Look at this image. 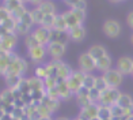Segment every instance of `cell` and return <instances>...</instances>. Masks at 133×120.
<instances>
[{"instance_id":"obj_1","label":"cell","mask_w":133,"mask_h":120,"mask_svg":"<svg viewBox=\"0 0 133 120\" xmlns=\"http://www.w3.org/2000/svg\"><path fill=\"white\" fill-rule=\"evenodd\" d=\"M27 71V63L25 59H22L19 56H16L14 60H11V63L8 64L7 70L4 73V76L8 75H23Z\"/></svg>"},{"instance_id":"obj_2","label":"cell","mask_w":133,"mask_h":120,"mask_svg":"<svg viewBox=\"0 0 133 120\" xmlns=\"http://www.w3.org/2000/svg\"><path fill=\"white\" fill-rule=\"evenodd\" d=\"M103 33L109 38H117L122 33V26L117 19H106L103 22Z\"/></svg>"},{"instance_id":"obj_3","label":"cell","mask_w":133,"mask_h":120,"mask_svg":"<svg viewBox=\"0 0 133 120\" xmlns=\"http://www.w3.org/2000/svg\"><path fill=\"white\" fill-rule=\"evenodd\" d=\"M119 94H121V92L118 90V87H109L105 92H102L98 104L109 105V106L113 105V104H117V100L119 97Z\"/></svg>"},{"instance_id":"obj_4","label":"cell","mask_w":133,"mask_h":120,"mask_svg":"<svg viewBox=\"0 0 133 120\" xmlns=\"http://www.w3.org/2000/svg\"><path fill=\"white\" fill-rule=\"evenodd\" d=\"M84 75H86V73H83L82 70H79V71H74L72 75L68 78V79H66V82H68V85H69L71 92L74 93V94H76L80 90V87L83 86Z\"/></svg>"},{"instance_id":"obj_5","label":"cell","mask_w":133,"mask_h":120,"mask_svg":"<svg viewBox=\"0 0 133 120\" xmlns=\"http://www.w3.org/2000/svg\"><path fill=\"white\" fill-rule=\"evenodd\" d=\"M27 55H29L30 60H33V62L37 63V64H41V63H44V60L48 55V48H46V45L39 44L37 46L31 48V49H29Z\"/></svg>"},{"instance_id":"obj_6","label":"cell","mask_w":133,"mask_h":120,"mask_svg":"<svg viewBox=\"0 0 133 120\" xmlns=\"http://www.w3.org/2000/svg\"><path fill=\"white\" fill-rule=\"evenodd\" d=\"M103 76L107 82V85L110 87H118L121 83H122V79H124V75L119 73L117 68H110L103 73Z\"/></svg>"},{"instance_id":"obj_7","label":"cell","mask_w":133,"mask_h":120,"mask_svg":"<svg viewBox=\"0 0 133 120\" xmlns=\"http://www.w3.org/2000/svg\"><path fill=\"white\" fill-rule=\"evenodd\" d=\"M79 68L83 73H91L96 68V60L88 52H84L79 56Z\"/></svg>"},{"instance_id":"obj_8","label":"cell","mask_w":133,"mask_h":120,"mask_svg":"<svg viewBox=\"0 0 133 120\" xmlns=\"http://www.w3.org/2000/svg\"><path fill=\"white\" fill-rule=\"evenodd\" d=\"M18 44V34L16 33H8L0 37V49L7 51V52H14V48Z\"/></svg>"},{"instance_id":"obj_9","label":"cell","mask_w":133,"mask_h":120,"mask_svg":"<svg viewBox=\"0 0 133 120\" xmlns=\"http://www.w3.org/2000/svg\"><path fill=\"white\" fill-rule=\"evenodd\" d=\"M116 68L122 75H132L133 74V57L130 56H122L117 60Z\"/></svg>"},{"instance_id":"obj_10","label":"cell","mask_w":133,"mask_h":120,"mask_svg":"<svg viewBox=\"0 0 133 120\" xmlns=\"http://www.w3.org/2000/svg\"><path fill=\"white\" fill-rule=\"evenodd\" d=\"M46 48H48V55H49L53 60H60L64 56L66 45L58 44V43H49L46 45Z\"/></svg>"},{"instance_id":"obj_11","label":"cell","mask_w":133,"mask_h":120,"mask_svg":"<svg viewBox=\"0 0 133 120\" xmlns=\"http://www.w3.org/2000/svg\"><path fill=\"white\" fill-rule=\"evenodd\" d=\"M31 34L37 38V41L41 45H48V44H49V41H50V29H48L45 26L35 27Z\"/></svg>"},{"instance_id":"obj_12","label":"cell","mask_w":133,"mask_h":120,"mask_svg":"<svg viewBox=\"0 0 133 120\" xmlns=\"http://www.w3.org/2000/svg\"><path fill=\"white\" fill-rule=\"evenodd\" d=\"M69 40L71 38H69L68 32H63V30H57V29H50V41L49 43H58V44L66 45Z\"/></svg>"},{"instance_id":"obj_13","label":"cell","mask_w":133,"mask_h":120,"mask_svg":"<svg viewBox=\"0 0 133 120\" xmlns=\"http://www.w3.org/2000/svg\"><path fill=\"white\" fill-rule=\"evenodd\" d=\"M79 117L82 120H92V119H96V117H98V104L92 103L91 105H88L86 108H82Z\"/></svg>"},{"instance_id":"obj_14","label":"cell","mask_w":133,"mask_h":120,"mask_svg":"<svg viewBox=\"0 0 133 120\" xmlns=\"http://www.w3.org/2000/svg\"><path fill=\"white\" fill-rule=\"evenodd\" d=\"M57 90H58V94H60V100H69L72 97V93L68 82L61 79V78H57Z\"/></svg>"},{"instance_id":"obj_15","label":"cell","mask_w":133,"mask_h":120,"mask_svg":"<svg viewBox=\"0 0 133 120\" xmlns=\"http://www.w3.org/2000/svg\"><path fill=\"white\" fill-rule=\"evenodd\" d=\"M69 33V38L75 43H79V41H83L84 37H86V29H84L83 25H79L76 27H72L68 30Z\"/></svg>"},{"instance_id":"obj_16","label":"cell","mask_w":133,"mask_h":120,"mask_svg":"<svg viewBox=\"0 0 133 120\" xmlns=\"http://www.w3.org/2000/svg\"><path fill=\"white\" fill-rule=\"evenodd\" d=\"M56 62V64H57V67H58V76L57 78H61V79H64V81H66L68 78L72 75V73L74 71L71 70V67L66 63H64V62H61V60H54Z\"/></svg>"},{"instance_id":"obj_17","label":"cell","mask_w":133,"mask_h":120,"mask_svg":"<svg viewBox=\"0 0 133 120\" xmlns=\"http://www.w3.org/2000/svg\"><path fill=\"white\" fill-rule=\"evenodd\" d=\"M111 64H113V60H111V56L109 55V53H106L105 56L99 57L98 60H96V70L102 71V73H105V71L110 70L111 68Z\"/></svg>"},{"instance_id":"obj_18","label":"cell","mask_w":133,"mask_h":120,"mask_svg":"<svg viewBox=\"0 0 133 120\" xmlns=\"http://www.w3.org/2000/svg\"><path fill=\"white\" fill-rule=\"evenodd\" d=\"M10 63H11V52L0 49V75H4Z\"/></svg>"},{"instance_id":"obj_19","label":"cell","mask_w":133,"mask_h":120,"mask_svg":"<svg viewBox=\"0 0 133 120\" xmlns=\"http://www.w3.org/2000/svg\"><path fill=\"white\" fill-rule=\"evenodd\" d=\"M38 7L41 8V11L45 15H56V4H54L52 0H44Z\"/></svg>"},{"instance_id":"obj_20","label":"cell","mask_w":133,"mask_h":120,"mask_svg":"<svg viewBox=\"0 0 133 120\" xmlns=\"http://www.w3.org/2000/svg\"><path fill=\"white\" fill-rule=\"evenodd\" d=\"M90 55H91L95 60H98L99 57H102V56H105L106 53H107V51H106V48L103 46V45H99V44H96V45H92V46H90V49L87 51Z\"/></svg>"},{"instance_id":"obj_21","label":"cell","mask_w":133,"mask_h":120,"mask_svg":"<svg viewBox=\"0 0 133 120\" xmlns=\"http://www.w3.org/2000/svg\"><path fill=\"white\" fill-rule=\"evenodd\" d=\"M64 18H65V22H66V26H68V30L72 29V27H76V26H79V25H83V23H80L79 21L76 19V16L72 14V11L68 10V11H65V13H63Z\"/></svg>"},{"instance_id":"obj_22","label":"cell","mask_w":133,"mask_h":120,"mask_svg":"<svg viewBox=\"0 0 133 120\" xmlns=\"http://www.w3.org/2000/svg\"><path fill=\"white\" fill-rule=\"evenodd\" d=\"M117 104L119 106H122L124 109H128V108L133 106V98H132V95L126 94V93H121L117 100Z\"/></svg>"},{"instance_id":"obj_23","label":"cell","mask_w":133,"mask_h":120,"mask_svg":"<svg viewBox=\"0 0 133 120\" xmlns=\"http://www.w3.org/2000/svg\"><path fill=\"white\" fill-rule=\"evenodd\" d=\"M98 119L99 120L111 119V109H110V106L98 104Z\"/></svg>"},{"instance_id":"obj_24","label":"cell","mask_w":133,"mask_h":120,"mask_svg":"<svg viewBox=\"0 0 133 120\" xmlns=\"http://www.w3.org/2000/svg\"><path fill=\"white\" fill-rule=\"evenodd\" d=\"M21 5H23V4L19 2V0H3V7L7 10L10 14L15 13Z\"/></svg>"},{"instance_id":"obj_25","label":"cell","mask_w":133,"mask_h":120,"mask_svg":"<svg viewBox=\"0 0 133 120\" xmlns=\"http://www.w3.org/2000/svg\"><path fill=\"white\" fill-rule=\"evenodd\" d=\"M42 104L49 108V111L53 113V112H56L60 108V100H53L50 97H48V95H45L44 100H42Z\"/></svg>"},{"instance_id":"obj_26","label":"cell","mask_w":133,"mask_h":120,"mask_svg":"<svg viewBox=\"0 0 133 120\" xmlns=\"http://www.w3.org/2000/svg\"><path fill=\"white\" fill-rule=\"evenodd\" d=\"M53 29L63 30V32H68V26H66L65 18L63 14H56V19H54V26Z\"/></svg>"},{"instance_id":"obj_27","label":"cell","mask_w":133,"mask_h":120,"mask_svg":"<svg viewBox=\"0 0 133 120\" xmlns=\"http://www.w3.org/2000/svg\"><path fill=\"white\" fill-rule=\"evenodd\" d=\"M31 16H33V21H34V25H38V26H41L42 25V22H44V18H45V14L41 11V8L39 7H35V8H33L31 11Z\"/></svg>"},{"instance_id":"obj_28","label":"cell","mask_w":133,"mask_h":120,"mask_svg":"<svg viewBox=\"0 0 133 120\" xmlns=\"http://www.w3.org/2000/svg\"><path fill=\"white\" fill-rule=\"evenodd\" d=\"M5 78V82H7V86L10 89H15L18 87V85L21 83V81L23 78L21 75H8V76H4Z\"/></svg>"},{"instance_id":"obj_29","label":"cell","mask_w":133,"mask_h":120,"mask_svg":"<svg viewBox=\"0 0 133 120\" xmlns=\"http://www.w3.org/2000/svg\"><path fill=\"white\" fill-rule=\"evenodd\" d=\"M34 76H37V78H39V79H42V81H45L48 76V68H46V64H38L37 67H35V71H34Z\"/></svg>"},{"instance_id":"obj_30","label":"cell","mask_w":133,"mask_h":120,"mask_svg":"<svg viewBox=\"0 0 133 120\" xmlns=\"http://www.w3.org/2000/svg\"><path fill=\"white\" fill-rule=\"evenodd\" d=\"M30 26H27L26 23H23L21 21H16V27H15V33L18 35H27L30 32Z\"/></svg>"},{"instance_id":"obj_31","label":"cell","mask_w":133,"mask_h":120,"mask_svg":"<svg viewBox=\"0 0 133 120\" xmlns=\"http://www.w3.org/2000/svg\"><path fill=\"white\" fill-rule=\"evenodd\" d=\"M95 81H96L95 75H92L91 73H86L84 79H83V86L87 89H92V87H95Z\"/></svg>"},{"instance_id":"obj_32","label":"cell","mask_w":133,"mask_h":120,"mask_svg":"<svg viewBox=\"0 0 133 120\" xmlns=\"http://www.w3.org/2000/svg\"><path fill=\"white\" fill-rule=\"evenodd\" d=\"M110 109H111V117H124L125 116V109L122 106H119L118 104L110 105Z\"/></svg>"},{"instance_id":"obj_33","label":"cell","mask_w":133,"mask_h":120,"mask_svg":"<svg viewBox=\"0 0 133 120\" xmlns=\"http://www.w3.org/2000/svg\"><path fill=\"white\" fill-rule=\"evenodd\" d=\"M76 98H77V104L80 105V108H86L88 105L92 104L91 98H90V95H84V94H76Z\"/></svg>"},{"instance_id":"obj_34","label":"cell","mask_w":133,"mask_h":120,"mask_svg":"<svg viewBox=\"0 0 133 120\" xmlns=\"http://www.w3.org/2000/svg\"><path fill=\"white\" fill-rule=\"evenodd\" d=\"M95 87L99 90V92H105L106 89H109L110 86L107 85V82L105 79V76L103 75H101V76H96V81H95Z\"/></svg>"},{"instance_id":"obj_35","label":"cell","mask_w":133,"mask_h":120,"mask_svg":"<svg viewBox=\"0 0 133 120\" xmlns=\"http://www.w3.org/2000/svg\"><path fill=\"white\" fill-rule=\"evenodd\" d=\"M2 97L4 98V101L7 104H14V101H15V97H14V93H12V90H11L10 87L8 89H5V90H3L2 93Z\"/></svg>"},{"instance_id":"obj_36","label":"cell","mask_w":133,"mask_h":120,"mask_svg":"<svg viewBox=\"0 0 133 120\" xmlns=\"http://www.w3.org/2000/svg\"><path fill=\"white\" fill-rule=\"evenodd\" d=\"M25 37H26V38H25V44H26V46H27V49H31V48L39 45V43L37 41V38H35L31 33L27 34V35H25Z\"/></svg>"},{"instance_id":"obj_37","label":"cell","mask_w":133,"mask_h":120,"mask_svg":"<svg viewBox=\"0 0 133 120\" xmlns=\"http://www.w3.org/2000/svg\"><path fill=\"white\" fill-rule=\"evenodd\" d=\"M18 89H19L22 93H31V87H30V81L26 79V78H23V79L21 81V83L18 85Z\"/></svg>"},{"instance_id":"obj_38","label":"cell","mask_w":133,"mask_h":120,"mask_svg":"<svg viewBox=\"0 0 133 120\" xmlns=\"http://www.w3.org/2000/svg\"><path fill=\"white\" fill-rule=\"evenodd\" d=\"M18 21H21V22H23V23H26V25H27V26H30V27H31V26L34 25V21H33L31 13H30L29 10H27L26 13L22 15V18H21V19H18Z\"/></svg>"},{"instance_id":"obj_39","label":"cell","mask_w":133,"mask_h":120,"mask_svg":"<svg viewBox=\"0 0 133 120\" xmlns=\"http://www.w3.org/2000/svg\"><path fill=\"white\" fill-rule=\"evenodd\" d=\"M69 10L72 11V14L76 16V19L80 23H83L84 21H86V11L84 10H77V8H69Z\"/></svg>"},{"instance_id":"obj_40","label":"cell","mask_w":133,"mask_h":120,"mask_svg":"<svg viewBox=\"0 0 133 120\" xmlns=\"http://www.w3.org/2000/svg\"><path fill=\"white\" fill-rule=\"evenodd\" d=\"M54 19H56V15H45L44 22H42L41 26H45L48 29H53L54 26Z\"/></svg>"},{"instance_id":"obj_41","label":"cell","mask_w":133,"mask_h":120,"mask_svg":"<svg viewBox=\"0 0 133 120\" xmlns=\"http://www.w3.org/2000/svg\"><path fill=\"white\" fill-rule=\"evenodd\" d=\"M37 112H38V115H39L41 117H46V116H50V115H52V112L49 111V108L45 106L42 103H41L39 105H37Z\"/></svg>"},{"instance_id":"obj_42","label":"cell","mask_w":133,"mask_h":120,"mask_svg":"<svg viewBox=\"0 0 133 120\" xmlns=\"http://www.w3.org/2000/svg\"><path fill=\"white\" fill-rule=\"evenodd\" d=\"M101 94H102V92H99L96 87L90 89V93H88L91 101H92V103H96V104H98V101H99V98H101Z\"/></svg>"},{"instance_id":"obj_43","label":"cell","mask_w":133,"mask_h":120,"mask_svg":"<svg viewBox=\"0 0 133 120\" xmlns=\"http://www.w3.org/2000/svg\"><path fill=\"white\" fill-rule=\"evenodd\" d=\"M44 85H45V89L49 90V89H53L57 86V79L56 78H52V76H48L46 79L44 81Z\"/></svg>"},{"instance_id":"obj_44","label":"cell","mask_w":133,"mask_h":120,"mask_svg":"<svg viewBox=\"0 0 133 120\" xmlns=\"http://www.w3.org/2000/svg\"><path fill=\"white\" fill-rule=\"evenodd\" d=\"M10 16H11V14L3 7V5H0V22L5 21V19H7V18H10Z\"/></svg>"},{"instance_id":"obj_45","label":"cell","mask_w":133,"mask_h":120,"mask_svg":"<svg viewBox=\"0 0 133 120\" xmlns=\"http://www.w3.org/2000/svg\"><path fill=\"white\" fill-rule=\"evenodd\" d=\"M72 8H77V10H84V11H86V8H87V2H86V0H77L76 4H75Z\"/></svg>"},{"instance_id":"obj_46","label":"cell","mask_w":133,"mask_h":120,"mask_svg":"<svg viewBox=\"0 0 133 120\" xmlns=\"http://www.w3.org/2000/svg\"><path fill=\"white\" fill-rule=\"evenodd\" d=\"M126 23H128V26L133 30V11H130L128 14V16H126Z\"/></svg>"},{"instance_id":"obj_47","label":"cell","mask_w":133,"mask_h":120,"mask_svg":"<svg viewBox=\"0 0 133 120\" xmlns=\"http://www.w3.org/2000/svg\"><path fill=\"white\" fill-rule=\"evenodd\" d=\"M64 2H65L66 4H68V5H71V8H72V7H74V5L76 4L77 0H64Z\"/></svg>"},{"instance_id":"obj_48","label":"cell","mask_w":133,"mask_h":120,"mask_svg":"<svg viewBox=\"0 0 133 120\" xmlns=\"http://www.w3.org/2000/svg\"><path fill=\"white\" fill-rule=\"evenodd\" d=\"M42 2H44V0H30V4H33V5H37V7H38V5H39Z\"/></svg>"},{"instance_id":"obj_49","label":"cell","mask_w":133,"mask_h":120,"mask_svg":"<svg viewBox=\"0 0 133 120\" xmlns=\"http://www.w3.org/2000/svg\"><path fill=\"white\" fill-rule=\"evenodd\" d=\"M5 101H4V98L2 97V94H0V108H2V109H4V106H5Z\"/></svg>"},{"instance_id":"obj_50","label":"cell","mask_w":133,"mask_h":120,"mask_svg":"<svg viewBox=\"0 0 133 120\" xmlns=\"http://www.w3.org/2000/svg\"><path fill=\"white\" fill-rule=\"evenodd\" d=\"M7 115V113L4 112V109H2V108H0V120H3V117Z\"/></svg>"},{"instance_id":"obj_51","label":"cell","mask_w":133,"mask_h":120,"mask_svg":"<svg viewBox=\"0 0 133 120\" xmlns=\"http://www.w3.org/2000/svg\"><path fill=\"white\" fill-rule=\"evenodd\" d=\"M38 120H52V117L50 116H46V117H39Z\"/></svg>"},{"instance_id":"obj_52","label":"cell","mask_w":133,"mask_h":120,"mask_svg":"<svg viewBox=\"0 0 133 120\" xmlns=\"http://www.w3.org/2000/svg\"><path fill=\"white\" fill-rule=\"evenodd\" d=\"M111 3H122V2H125V0H110Z\"/></svg>"},{"instance_id":"obj_53","label":"cell","mask_w":133,"mask_h":120,"mask_svg":"<svg viewBox=\"0 0 133 120\" xmlns=\"http://www.w3.org/2000/svg\"><path fill=\"white\" fill-rule=\"evenodd\" d=\"M19 2H21L22 4H27V3H30V0H19Z\"/></svg>"},{"instance_id":"obj_54","label":"cell","mask_w":133,"mask_h":120,"mask_svg":"<svg viewBox=\"0 0 133 120\" xmlns=\"http://www.w3.org/2000/svg\"><path fill=\"white\" fill-rule=\"evenodd\" d=\"M130 43H132V45H133V33H132V35H130Z\"/></svg>"},{"instance_id":"obj_55","label":"cell","mask_w":133,"mask_h":120,"mask_svg":"<svg viewBox=\"0 0 133 120\" xmlns=\"http://www.w3.org/2000/svg\"><path fill=\"white\" fill-rule=\"evenodd\" d=\"M132 76H133V74H132Z\"/></svg>"}]
</instances>
